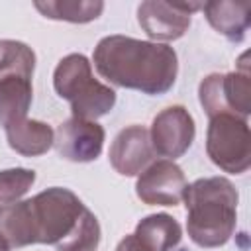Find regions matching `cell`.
I'll list each match as a JSON object with an SVG mask.
<instances>
[{"label": "cell", "instance_id": "cell-13", "mask_svg": "<svg viewBox=\"0 0 251 251\" xmlns=\"http://www.w3.org/2000/svg\"><path fill=\"white\" fill-rule=\"evenodd\" d=\"M208 22L227 39H243L249 25V2H208L202 4Z\"/></svg>", "mask_w": 251, "mask_h": 251}, {"label": "cell", "instance_id": "cell-6", "mask_svg": "<svg viewBox=\"0 0 251 251\" xmlns=\"http://www.w3.org/2000/svg\"><path fill=\"white\" fill-rule=\"evenodd\" d=\"M206 151L210 159L226 173L239 175L251 165V135L247 122L233 114L210 118Z\"/></svg>", "mask_w": 251, "mask_h": 251}, {"label": "cell", "instance_id": "cell-3", "mask_svg": "<svg viewBox=\"0 0 251 251\" xmlns=\"http://www.w3.org/2000/svg\"><path fill=\"white\" fill-rule=\"evenodd\" d=\"M186 229L200 247L224 245L233 229L237 216V192L227 178L212 176L186 184Z\"/></svg>", "mask_w": 251, "mask_h": 251}, {"label": "cell", "instance_id": "cell-18", "mask_svg": "<svg viewBox=\"0 0 251 251\" xmlns=\"http://www.w3.org/2000/svg\"><path fill=\"white\" fill-rule=\"evenodd\" d=\"M35 180V173L29 169L0 171V204H12L24 196Z\"/></svg>", "mask_w": 251, "mask_h": 251}, {"label": "cell", "instance_id": "cell-2", "mask_svg": "<svg viewBox=\"0 0 251 251\" xmlns=\"http://www.w3.org/2000/svg\"><path fill=\"white\" fill-rule=\"evenodd\" d=\"M27 202L35 243L55 245L57 251H94L98 247V220L69 188L53 186Z\"/></svg>", "mask_w": 251, "mask_h": 251}, {"label": "cell", "instance_id": "cell-20", "mask_svg": "<svg viewBox=\"0 0 251 251\" xmlns=\"http://www.w3.org/2000/svg\"><path fill=\"white\" fill-rule=\"evenodd\" d=\"M0 251H10V247H8V245H6L2 239H0Z\"/></svg>", "mask_w": 251, "mask_h": 251}, {"label": "cell", "instance_id": "cell-4", "mask_svg": "<svg viewBox=\"0 0 251 251\" xmlns=\"http://www.w3.org/2000/svg\"><path fill=\"white\" fill-rule=\"evenodd\" d=\"M55 90L71 102L73 118L94 122L108 114L116 104V92L92 76L90 63L84 55H67L59 61L53 76Z\"/></svg>", "mask_w": 251, "mask_h": 251}, {"label": "cell", "instance_id": "cell-19", "mask_svg": "<svg viewBox=\"0 0 251 251\" xmlns=\"http://www.w3.org/2000/svg\"><path fill=\"white\" fill-rule=\"evenodd\" d=\"M116 251H151V249H149L143 241H139L135 233H131V235H126V237L118 243Z\"/></svg>", "mask_w": 251, "mask_h": 251}, {"label": "cell", "instance_id": "cell-12", "mask_svg": "<svg viewBox=\"0 0 251 251\" xmlns=\"http://www.w3.org/2000/svg\"><path fill=\"white\" fill-rule=\"evenodd\" d=\"M151 159H153L151 137L149 131L141 126H129L122 129L110 147L112 167L126 176L139 175Z\"/></svg>", "mask_w": 251, "mask_h": 251}, {"label": "cell", "instance_id": "cell-17", "mask_svg": "<svg viewBox=\"0 0 251 251\" xmlns=\"http://www.w3.org/2000/svg\"><path fill=\"white\" fill-rule=\"evenodd\" d=\"M35 8L53 20H67V22H90L98 18L104 4L102 2H35Z\"/></svg>", "mask_w": 251, "mask_h": 251}, {"label": "cell", "instance_id": "cell-9", "mask_svg": "<svg viewBox=\"0 0 251 251\" xmlns=\"http://www.w3.org/2000/svg\"><path fill=\"white\" fill-rule=\"evenodd\" d=\"M151 145L163 157L176 159L180 157L194 139V122L192 116L182 106H171L155 116L151 126Z\"/></svg>", "mask_w": 251, "mask_h": 251}, {"label": "cell", "instance_id": "cell-16", "mask_svg": "<svg viewBox=\"0 0 251 251\" xmlns=\"http://www.w3.org/2000/svg\"><path fill=\"white\" fill-rule=\"evenodd\" d=\"M135 235L151 251H169L180 241V226L167 214H153L141 220L135 227Z\"/></svg>", "mask_w": 251, "mask_h": 251}, {"label": "cell", "instance_id": "cell-10", "mask_svg": "<svg viewBox=\"0 0 251 251\" xmlns=\"http://www.w3.org/2000/svg\"><path fill=\"white\" fill-rule=\"evenodd\" d=\"M53 145L61 157L75 163H86L100 155L104 145V129L96 122L71 118L57 127Z\"/></svg>", "mask_w": 251, "mask_h": 251}, {"label": "cell", "instance_id": "cell-8", "mask_svg": "<svg viewBox=\"0 0 251 251\" xmlns=\"http://www.w3.org/2000/svg\"><path fill=\"white\" fill-rule=\"evenodd\" d=\"M135 190L145 204L176 206L184 198L186 178L178 165L163 159L139 175Z\"/></svg>", "mask_w": 251, "mask_h": 251}, {"label": "cell", "instance_id": "cell-5", "mask_svg": "<svg viewBox=\"0 0 251 251\" xmlns=\"http://www.w3.org/2000/svg\"><path fill=\"white\" fill-rule=\"evenodd\" d=\"M35 55L20 41H0V126L27 118Z\"/></svg>", "mask_w": 251, "mask_h": 251}, {"label": "cell", "instance_id": "cell-7", "mask_svg": "<svg viewBox=\"0 0 251 251\" xmlns=\"http://www.w3.org/2000/svg\"><path fill=\"white\" fill-rule=\"evenodd\" d=\"M200 102L210 118L218 114H233L245 120L251 108L249 73L241 71L229 75H210L200 82Z\"/></svg>", "mask_w": 251, "mask_h": 251}, {"label": "cell", "instance_id": "cell-1", "mask_svg": "<svg viewBox=\"0 0 251 251\" xmlns=\"http://www.w3.org/2000/svg\"><path fill=\"white\" fill-rule=\"evenodd\" d=\"M94 67L118 86L163 94L175 84L178 63L175 49L165 43L110 35L96 45Z\"/></svg>", "mask_w": 251, "mask_h": 251}, {"label": "cell", "instance_id": "cell-14", "mask_svg": "<svg viewBox=\"0 0 251 251\" xmlns=\"http://www.w3.org/2000/svg\"><path fill=\"white\" fill-rule=\"evenodd\" d=\"M8 143L14 151L33 157V155H43L55 139L53 129L37 120H22L18 124H12L6 127Z\"/></svg>", "mask_w": 251, "mask_h": 251}, {"label": "cell", "instance_id": "cell-15", "mask_svg": "<svg viewBox=\"0 0 251 251\" xmlns=\"http://www.w3.org/2000/svg\"><path fill=\"white\" fill-rule=\"evenodd\" d=\"M0 239L10 249L35 243L27 200L0 206Z\"/></svg>", "mask_w": 251, "mask_h": 251}, {"label": "cell", "instance_id": "cell-11", "mask_svg": "<svg viewBox=\"0 0 251 251\" xmlns=\"http://www.w3.org/2000/svg\"><path fill=\"white\" fill-rule=\"evenodd\" d=\"M202 8V4H167V2H143L137 10L139 25L145 33L159 41L178 39L190 25V14Z\"/></svg>", "mask_w": 251, "mask_h": 251}]
</instances>
